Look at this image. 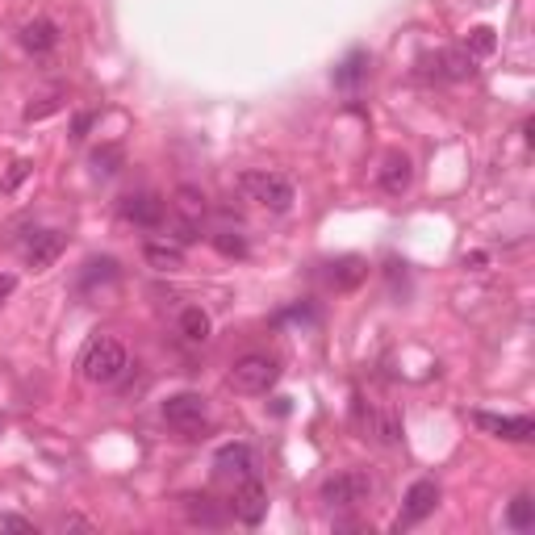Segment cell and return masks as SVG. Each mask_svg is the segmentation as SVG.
Instances as JSON below:
<instances>
[{
  "label": "cell",
  "mask_w": 535,
  "mask_h": 535,
  "mask_svg": "<svg viewBox=\"0 0 535 535\" xmlns=\"http://www.w3.org/2000/svg\"><path fill=\"white\" fill-rule=\"evenodd\" d=\"M0 427H5V423H0Z\"/></svg>",
  "instance_id": "obj_31"
},
{
  "label": "cell",
  "mask_w": 535,
  "mask_h": 535,
  "mask_svg": "<svg viewBox=\"0 0 535 535\" xmlns=\"http://www.w3.org/2000/svg\"><path fill=\"white\" fill-rule=\"evenodd\" d=\"M176 331H180V339H189V343H205V339H209V314H205L201 306L180 310Z\"/></svg>",
  "instance_id": "obj_20"
},
{
  "label": "cell",
  "mask_w": 535,
  "mask_h": 535,
  "mask_svg": "<svg viewBox=\"0 0 535 535\" xmlns=\"http://www.w3.org/2000/svg\"><path fill=\"white\" fill-rule=\"evenodd\" d=\"M164 423L172 431H180L184 439H197L209 423V402L201 393H176V398L164 402Z\"/></svg>",
  "instance_id": "obj_5"
},
{
  "label": "cell",
  "mask_w": 535,
  "mask_h": 535,
  "mask_svg": "<svg viewBox=\"0 0 535 535\" xmlns=\"http://www.w3.org/2000/svg\"><path fill=\"white\" fill-rule=\"evenodd\" d=\"M55 527H59V531H92V519H84V515H63Z\"/></svg>",
  "instance_id": "obj_27"
},
{
  "label": "cell",
  "mask_w": 535,
  "mask_h": 535,
  "mask_svg": "<svg viewBox=\"0 0 535 535\" xmlns=\"http://www.w3.org/2000/svg\"><path fill=\"white\" fill-rule=\"evenodd\" d=\"M506 523L515 527V531H531L535 527V498L531 494H519L515 502H510V510H506Z\"/></svg>",
  "instance_id": "obj_22"
},
{
  "label": "cell",
  "mask_w": 535,
  "mask_h": 535,
  "mask_svg": "<svg viewBox=\"0 0 535 535\" xmlns=\"http://www.w3.org/2000/svg\"><path fill=\"white\" fill-rule=\"evenodd\" d=\"M59 251H63L59 230H30V239L21 243V260H26L34 272H42V268H51L59 260Z\"/></svg>",
  "instance_id": "obj_13"
},
{
  "label": "cell",
  "mask_w": 535,
  "mask_h": 535,
  "mask_svg": "<svg viewBox=\"0 0 535 535\" xmlns=\"http://www.w3.org/2000/svg\"><path fill=\"white\" fill-rule=\"evenodd\" d=\"M21 46H26L30 55H46V51H55V46H59V30H55V21H46V17L30 21V26L21 30Z\"/></svg>",
  "instance_id": "obj_18"
},
{
  "label": "cell",
  "mask_w": 535,
  "mask_h": 535,
  "mask_svg": "<svg viewBox=\"0 0 535 535\" xmlns=\"http://www.w3.org/2000/svg\"><path fill=\"white\" fill-rule=\"evenodd\" d=\"M92 126V118H88V113H84V118H76V138H84V130Z\"/></svg>",
  "instance_id": "obj_30"
},
{
  "label": "cell",
  "mask_w": 535,
  "mask_h": 535,
  "mask_svg": "<svg viewBox=\"0 0 535 535\" xmlns=\"http://www.w3.org/2000/svg\"><path fill=\"white\" fill-rule=\"evenodd\" d=\"M364 276H368V264L360 260V255H343L339 264H331V285L335 289H356Z\"/></svg>",
  "instance_id": "obj_19"
},
{
  "label": "cell",
  "mask_w": 535,
  "mask_h": 535,
  "mask_svg": "<svg viewBox=\"0 0 535 535\" xmlns=\"http://www.w3.org/2000/svg\"><path fill=\"white\" fill-rule=\"evenodd\" d=\"M209 243H214V251L226 255V260H243L247 255V239L239 230H218V235H209Z\"/></svg>",
  "instance_id": "obj_23"
},
{
  "label": "cell",
  "mask_w": 535,
  "mask_h": 535,
  "mask_svg": "<svg viewBox=\"0 0 535 535\" xmlns=\"http://www.w3.org/2000/svg\"><path fill=\"white\" fill-rule=\"evenodd\" d=\"M368 72H372V59H368V51H352L339 67H335V88H343V92H356L364 80H368Z\"/></svg>",
  "instance_id": "obj_17"
},
{
  "label": "cell",
  "mask_w": 535,
  "mask_h": 535,
  "mask_svg": "<svg viewBox=\"0 0 535 535\" xmlns=\"http://www.w3.org/2000/svg\"><path fill=\"white\" fill-rule=\"evenodd\" d=\"M435 506H439V485H435L431 477L414 481L410 490H406V498H402V519H398V527L423 523L427 515H435Z\"/></svg>",
  "instance_id": "obj_12"
},
{
  "label": "cell",
  "mask_w": 535,
  "mask_h": 535,
  "mask_svg": "<svg viewBox=\"0 0 535 535\" xmlns=\"http://www.w3.org/2000/svg\"><path fill=\"white\" fill-rule=\"evenodd\" d=\"M372 494H377V481H372L364 469H343V473L322 481V490H318V498L331 510H352V506L368 502Z\"/></svg>",
  "instance_id": "obj_4"
},
{
  "label": "cell",
  "mask_w": 535,
  "mask_h": 535,
  "mask_svg": "<svg viewBox=\"0 0 535 535\" xmlns=\"http://www.w3.org/2000/svg\"><path fill=\"white\" fill-rule=\"evenodd\" d=\"M239 193L247 201H255L268 214H289L293 201H297V189L285 172H268V168H251L239 176Z\"/></svg>",
  "instance_id": "obj_2"
},
{
  "label": "cell",
  "mask_w": 535,
  "mask_h": 535,
  "mask_svg": "<svg viewBox=\"0 0 535 535\" xmlns=\"http://www.w3.org/2000/svg\"><path fill=\"white\" fill-rule=\"evenodd\" d=\"M59 105H63V97H46L42 105H30V109H26V122H38V118H46V113H55Z\"/></svg>",
  "instance_id": "obj_26"
},
{
  "label": "cell",
  "mask_w": 535,
  "mask_h": 535,
  "mask_svg": "<svg viewBox=\"0 0 535 535\" xmlns=\"http://www.w3.org/2000/svg\"><path fill=\"white\" fill-rule=\"evenodd\" d=\"M494 46H498L494 30H490V26H477V30H469V42H464V51L477 59V55H494Z\"/></svg>",
  "instance_id": "obj_24"
},
{
  "label": "cell",
  "mask_w": 535,
  "mask_h": 535,
  "mask_svg": "<svg viewBox=\"0 0 535 535\" xmlns=\"http://www.w3.org/2000/svg\"><path fill=\"white\" fill-rule=\"evenodd\" d=\"M230 515H235L243 527H260L268 515V490L255 477L235 485V498H230Z\"/></svg>",
  "instance_id": "obj_8"
},
{
  "label": "cell",
  "mask_w": 535,
  "mask_h": 535,
  "mask_svg": "<svg viewBox=\"0 0 535 535\" xmlns=\"http://www.w3.org/2000/svg\"><path fill=\"white\" fill-rule=\"evenodd\" d=\"M485 264H490V255H485V251H473V255H464V268H485Z\"/></svg>",
  "instance_id": "obj_29"
},
{
  "label": "cell",
  "mask_w": 535,
  "mask_h": 535,
  "mask_svg": "<svg viewBox=\"0 0 535 535\" xmlns=\"http://www.w3.org/2000/svg\"><path fill=\"white\" fill-rule=\"evenodd\" d=\"M126 368H130V356H126V347L113 339V335H97V339L84 343V352H80V377L88 385H118L126 377Z\"/></svg>",
  "instance_id": "obj_1"
},
{
  "label": "cell",
  "mask_w": 535,
  "mask_h": 535,
  "mask_svg": "<svg viewBox=\"0 0 535 535\" xmlns=\"http://www.w3.org/2000/svg\"><path fill=\"white\" fill-rule=\"evenodd\" d=\"M230 389L235 393H268L276 381H281V360L276 356H264V352H251V356H239L230 364Z\"/></svg>",
  "instance_id": "obj_3"
},
{
  "label": "cell",
  "mask_w": 535,
  "mask_h": 535,
  "mask_svg": "<svg viewBox=\"0 0 535 535\" xmlns=\"http://www.w3.org/2000/svg\"><path fill=\"white\" fill-rule=\"evenodd\" d=\"M473 423L481 431H490L498 439H510V444H527L535 435V423L527 414H490V410H473Z\"/></svg>",
  "instance_id": "obj_10"
},
{
  "label": "cell",
  "mask_w": 535,
  "mask_h": 535,
  "mask_svg": "<svg viewBox=\"0 0 535 535\" xmlns=\"http://www.w3.org/2000/svg\"><path fill=\"white\" fill-rule=\"evenodd\" d=\"M423 67H431V72L439 76V80H473L477 76V59L464 51H439L435 59H423Z\"/></svg>",
  "instance_id": "obj_15"
},
{
  "label": "cell",
  "mask_w": 535,
  "mask_h": 535,
  "mask_svg": "<svg viewBox=\"0 0 535 535\" xmlns=\"http://www.w3.org/2000/svg\"><path fill=\"white\" fill-rule=\"evenodd\" d=\"M118 214L130 222V226H143V230H159L164 226V214H168V201L143 189V193H126L122 205H118Z\"/></svg>",
  "instance_id": "obj_7"
},
{
  "label": "cell",
  "mask_w": 535,
  "mask_h": 535,
  "mask_svg": "<svg viewBox=\"0 0 535 535\" xmlns=\"http://www.w3.org/2000/svg\"><path fill=\"white\" fill-rule=\"evenodd\" d=\"M377 189L385 197H406L414 189V164H410V155L402 151H389L381 159V168H377Z\"/></svg>",
  "instance_id": "obj_11"
},
{
  "label": "cell",
  "mask_w": 535,
  "mask_h": 535,
  "mask_svg": "<svg viewBox=\"0 0 535 535\" xmlns=\"http://www.w3.org/2000/svg\"><path fill=\"white\" fill-rule=\"evenodd\" d=\"M180 510H184V519L197 527H222L230 519V506H222L214 494H184Z\"/></svg>",
  "instance_id": "obj_14"
},
{
  "label": "cell",
  "mask_w": 535,
  "mask_h": 535,
  "mask_svg": "<svg viewBox=\"0 0 535 535\" xmlns=\"http://www.w3.org/2000/svg\"><path fill=\"white\" fill-rule=\"evenodd\" d=\"M109 281H118V260H88L84 264V276H80V285L92 289V285H109Z\"/></svg>",
  "instance_id": "obj_21"
},
{
  "label": "cell",
  "mask_w": 535,
  "mask_h": 535,
  "mask_svg": "<svg viewBox=\"0 0 535 535\" xmlns=\"http://www.w3.org/2000/svg\"><path fill=\"white\" fill-rule=\"evenodd\" d=\"M143 260L155 272H176V268H184V243H176V239H147L143 243Z\"/></svg>",
  "instance_id": "obj_16"
},
{
  "label": "cell",
  "mask_w": 535,
  "mask_h": 535,
  "mask_svg": "<svg viewBox=\"0 0 535 535\" xmlns=\"http://www.w3.org/2000/svg\"><path fill=\"white\" fill-rule=\"evenodd\" d=\"M0 527H5V531H34V523L21 519V515H5V519H0Z\"/></svg>",
  "instance_id": "obj_28"
},
{
  "label": "cell",
  "mask_w": 535,
  "mask_h": 535,
  "mask_svg": "<svg viewBox=\"0 0 535 535\" xmlns=\"http://www.w3.org/2000/svg\"><path fill=\"white\" fill-rule=\"evenodd\" d=\"M172 209H176V243H193L209 214V197L201 189H193V184H180Z\"/></svg>",
  "instance_id": "obj_6"
},
{
  "label": "cell",
  "mask_w": 535,
  "mask_h": 535,
  "mask_svg": "<svg viewBox=\"0 0 535 535\" xmlns=\"http://www.w3.org/2000/svg\"><path fill=\"white\" fill-rule=\"evenodd\" d=\"M26 176H30V159H17V164L9 168V176H5V193H13V189H17V184H21V180H26Z\"/></svg>",
  "instance_id": "obj_25"
},
{
  "label": "cell",
  "mask_w": 535,
  "mask_h": 535,
  "mask_svg": "<svg viewBox=\"0 0 535 535\" xmlns=\"http://www.w3.org/2000/svg\"><path fill=\"white\" fill-rule=\"evenodd\" d=\"M255 469H260V456H255L251 444H222L214 452V473L218 477H230L235 485L247 481V477H255Z\"/></svg>",
  "instance_id": "obj_9"
}]
</instances>
